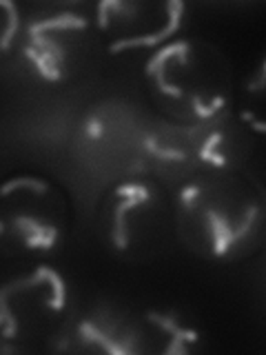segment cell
<instances>
[{
	"label": "cell",
	"mask_w": 266,
	"mask_h": 355,
	"mask_svg": "<svg viewBox=\"0 0 266 355\" xmlns=\"http://www.w3.org/2000/svg\"><path fill=\"white\" fill-rule=\"evenodd\" d=\"M173 207L177 240L204 260H242L264 238L266 189L242 166H195Z\"/></svg>",
	"instance_id": "6da1fadb"
},
{
	"label": "cell",
	"mask_w": 266,
	"mask_h": 355,
	"mask_svg": "<svg viewBox=\"0 0 266 355\" xmlns=\"http://www.w3.org/2000/svg\"><path fill=\"white\" fill-rule=\"evenodd\" d=\"M149 96L173 125L200 129L227 114L233 98L231 62L204 38H173L144 67Z\"/></svg>",
	"instance_id": "7a4b0ae2"
},
{
	"label": "cell",
	"mask_w": 266,
	"mask_h": 355,
	"mask_svg": "<svg viewBox=\"0 0 266 355\" xmlns=\"http://www.w3.org/2000/svg\"><path fill=\"white\" fill-rule=\"evenodd\" d=\"M98 222L105 242L125 258L153 255L169 244L175 231L173 196L153 178H125L100 198Z\"/></svg>",
	"instance_id": "3957f363"
},
{
	"label": "cell",
	"mask_w": 266,
	"mask_h": 355,
	"mask_svg": "<svg viewBox=\"0 0 266 355\" xmlns=\"http://www.w3.org/2000/svg\"><path fill=\"white\" fill-rule=\"evenodd\" d=\"M69 229L66 198L51 180L18 173L0 189V238L5 249L49 253Z\"/></svg>",
	"instance_id": "277c9868"
},
{
	"label": "cell",
	"mask_w": 266,
	"mask_h": 355,
	"mask_svg": "<svg viewBox=\"0 0 266 355\" xmlns=\"http://www.w3.org/2000/svg\"><path fill=\"white\" fill-rule=\"evenodd\" d=\"M66 286L62 275L47 264L3 286L0 331L7 342H38L58 338L66 324Z\"/></svg>",
	"instance_id": "5b68a950"
},
{
	"label": "cell",
	"mask_w": 266,
	"mask_h": 355,
	"mask_svg": "<svg viewBox=\"0 0 266 355\" xmlns=\"http://www.w3.org/2000/svg\"><path fill=\"white\" fill-rule=\"evenodd\" d=\"M91 42V18L78 9H53L31 18L22 36V55L42 80L64 83L85 69Z\"/></svg>",
	"instance_id": "8992f818"
},
{
	"label": "cell",
	"mask_w": 266,
	"mask_h": 355,
	"mask_svg": "<svg viewBox=\"0 0 266 355\" xmlns=\"http://www.w3.org/2000/svg\"><path fill=\"white\" fill-rule=\"evenodd\" d=\"M184 18L182 3H100L96 29L105 38L109 53L162 47L175 38Z\"/></svg>",
	"instance_id": "52a82bcc"
},
{
	"label": "cell",
	"mask_w": 266,
	"mask_h": 355,
	"mask_svg": "<svg viewBox=\"0 0 266 355\" xmlns=\"http://www.w3.org/2000/svg\"><path fill=\"white\" fill-rule=\"evenodd\" d=\"M71 338L82 351L96 353H138L142 351V340L138 329L122 315L111 311L85 315L69 327Z\"/></svg>",
	"instance_id": "ba28073f"
},
{
	"label": "cell",
	"mask_w": 266,
	"mask_h": 355,
	"mask_svg": "<svg viewBox=\"0 0 266 355\" xmlns=\"http://www.w3.org/2000/svg\"><path fill=\"white\" fill-rule=\"evenodd\" d=\"M144 322L151 327L155 336L164 340L162 351L166 353H191L202 342L200 331L182 322L180 315L173 313V311H169V313H164V311H149Z\"/></svg>",
	"instance_id": "9c48e42d"
},
{
	"label": "cell",
	"mask_w": 266,
	"mask_h": 355,
	"mask_svg": "<svg viewBox=\"0 0 266 355\" xmlns=\"http://www.w3.org/2000/svg\"><path fill=\"white\" fill-rule=\"evenodd\" d=\"M244 94L258 105H266V53L262 55V60L255 67L251 78H247V83H244Z\"/></svg>",
	"instance_id": "30bf717a"
}]
</instances>
